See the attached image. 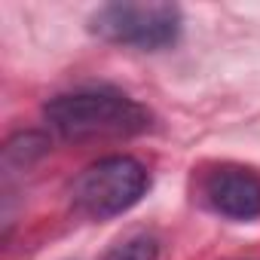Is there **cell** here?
I'll return each instance as SVG.
<instances>
[{
	"label": "cell",
	"instance_id": "obj_1",
	"mask_svg": "<svg viewBox=\"0 0 260 260\" xmlns=\"http://www.w3.org/2000/svg\"><path fill=\"white\" fill-rule=\"evenodd\" d=\"M43 116L49 128L64 141H110V138H132L153 125V113L110 89H80L68 95H55Z\"/></svg>",
	"mask_w": 260,
	"mask_h": 260
},
{
	"label": "cell",
	"instance_id": "obj_2",
	"mask_svg": "<svg viewBox=\"0 0 260 260\" xmlns=\"http://www.w3.org/2000/svg\"><path fill=\"white\" fill-rule=\"evenodd\" d=\"M150 187L147 169L135 156H104L80 172L71 187L74 208L92 220H110L135 208Z\"/></svg>",
	"mask_w": 260,
	"mask_h": 260
},
{
	"label": "cell",
	"instance_id": "obj_3",
	"mask_svg": "<svg viewBox=\"0 0 260 260\" xmlns=\"http://www.w3.org/2000/svg\"><path fill=\"white\" fill-rule=\"evenodd\" d=\"M181 10L175 4H107L89 16V31L113 46L159 52L181 37Z\"/></svg>",
	"mask_w": 260,
	"mask_h": 260
},
{
	"label": "cell",
	"instance_id": "obj_4",
	"mask_svg": "<svg viewBox=\"0 0 260 260\" xmlns=\"http://www.w3.org/2000/svg\"><path fill=\"white\" fill-rule=\"evenodd\" d=\"M205 205L230 220L260 217V178L242 166H217L202 181Z\"/></svg>",
	"mask_w": 260,
	"mask_h": 260
},
{
	"label": "cell",
	"instance_id": "obj_5",
	"mask_svg": "<svg viewBox=\"0 0 260 260\" xmlns=\"http://www.w3.org/2000/svg\"><path fill=\"white\" fill-rule=\"evenodd\" d=\"M43 153H46V138L37 135V132H22V135H16V138L7 141V147H4V169L7 172L28 169Z\"/></svg>",
	"mask_w": 260,
	"mask_h": 260
},
{
	"label": "cell",
	"instance_id": "obj_6",
	"mask_svg": "<svg viewBox=\"0 0 260 260\" xmlns=\"http://www.w3.org/2000/svg\"><path fill=\"white\" fill-rule=\"evenodd\" d=\"M159 257V245L153 236H132L119 242L113 251H107L104 260H156Z\"/></svg>",
	"mask_w": 260,
	"mask_h": 260
}]
</instances>
